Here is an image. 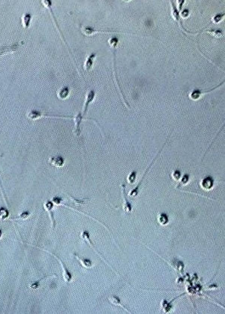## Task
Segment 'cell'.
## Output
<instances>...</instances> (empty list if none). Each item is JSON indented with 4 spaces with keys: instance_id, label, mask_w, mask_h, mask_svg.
Returning <instances> with one entry per match:
<instances>
[{
    "instance_id": "7",
    "label": "cell",
    "mask_w": 225,
    "mask_h": 314,
    "mask_svg": "<svg viewBox=\"0 0 225 314\" xmlns=\"http://www.w3.org/2000/svg\"><path fill=\"white\" fill-rule=\"evenodd\" d=\"M96 54L95 53H92L91 55L89 56V58L87 59V61L86 62V68L87 70H89L91 69L93 64L94 60L95 58Z\"/></svg>"
},
{
    "instance_id": "3",
    "label": "cell",
    "mask_w": 225,
    "mask_h": 314,
    "mask_svg": "<svg viewBox=\"0 0 225 314\" xmlns=\"http://www.w3.org/2000/svg\"><path fill=\"white\" fill-rule=\"evenodd\" d=\"M74 255L82 266L87 269H90L92 267V262L90 260L81 257L76 254H75Z\"/></svg>"
},
{
    "instance_id": "2",
    "label": "cell",
    "mask_w": 225,
    "mask_h": 314,
    "mask_svg": "<svg viewBox=\"0 0 225 314\" xmlns=\"http://www.w3.org/2000/svg\"><path fill=\"white\" fill-rule=\"evenodd\" d=\"M51 254L53 255L54 257L58 260L59 262H60V264L61 267H62L63 271V278L65 282L66 283H70V281L73 279V275H72V274L71 272L69 271V269L68 268L66 267V266L64 262L58 256L56 255L55 254H53L52 253H50Z\"/></svg>"
},
{
    "instance_id": "4",
    "label": "cell",
    "mask_w": 225,
    "mask_h": 314,
    "mask_svg": "<svg viewBox=\"0 0 225 314\" xmlns=\"http://www.w3.org/2000/svg\"><path fill=\"white\" fill-rule=\"evenodd\" d=\"M53 207V204L51 201H48L46 203H45V207L46 209L49 212L51 219V223H52V227L55 228L56 225V220L54 218V214L51 211Z\"/></svg>"
},
{
    "instance_id": "9",
    "label": "cell",
    "mask_w": 225,
    "mask_h": 314,
    "mask_svg": "<svg viewBox=\"0 0 225 314\" xmlns=\"http://www.w3.org/2000/svg\"><path fill=\"white\" fill-rule=\"evenodd\" d=\"M25 18H24V20H25L24 21H25V25H26V26H28V24H29V23L28 22V20L30 21L31 16H30V15H27V16H25Z\"/></svg>"
},
{
    "instance_id": "8",
    "label": "cell",
    "mask_w": 225,
    "mask_h": 314,
    "mask_svg": "<svg viewBox=\"0 0 225 314\" xmlns=\"http://www.w3.org/2000/svg\"><path fill=\"white\" fill-rule=\"evenodd\" d=\"M68 90H66V89L65 88L61 91L60 93V95L61 98H63H63H66V96L65 95V94H68Z\"/></svg>"
},
{
    "instance_id": "1",
    "label": "cell",
    "mask_w": 225,
    "mask_h": 314,
    "mask_svg": "<svg viewBox=\"0 0 225 314\" xmlns=\"http://www.w3.org/2000/svg\"><path fill=\"white\" fill-rule=\"evenodd\" d=\"M81 237H82V238L84 239V240L87 242V243H88V244L89 245V246H90L92 248L93 250L94 251V252H95V253L99 256V257L101 258V259H102L107 265H108L111 268V269L113 270L112 267H110V265H109L108 263H107L106 260L104 258L103 255H101V253L97 251V249L95 248V246H94V245L91 239L90 238V235L89 232L88 231H87V230H84V231L82 232V233H81Z\"/></svg>"
},
{
    "instance_id": "6",
    "label": "cell",
    "mask_w": 225,
    "mask_h": 314,
    "mask_svg": "<svg viewBox=\"0 0 225 314\" xmlns=\"http://www.w3.org/2000/svg\"><path fill=\"white\" fill-rule=\"evenodd\" d=\"M108 300L113 305L121 306V307L124 308L125 310H126V308H124V306L122 304L121 301V300H120L119 297L116 296H113H113H111L109 297Z\"/></svg>"
},
{
    "instance_id": "5",
    "label": "cell",
    "mask_w": 225,
    "mask_h": 314,
    "mask_svg": "<svg viewBox=\"0 0 225 314\" xmlns=\"http://www.w3.org/2000/svg\"><path fill=\"white\" fill-rule=\"evenodd\" d=\"M51 163L53 166L57 167L62 166L64 163L63 158L61 157H53L51 160Z\"/></svg>"
}]
</instances>
